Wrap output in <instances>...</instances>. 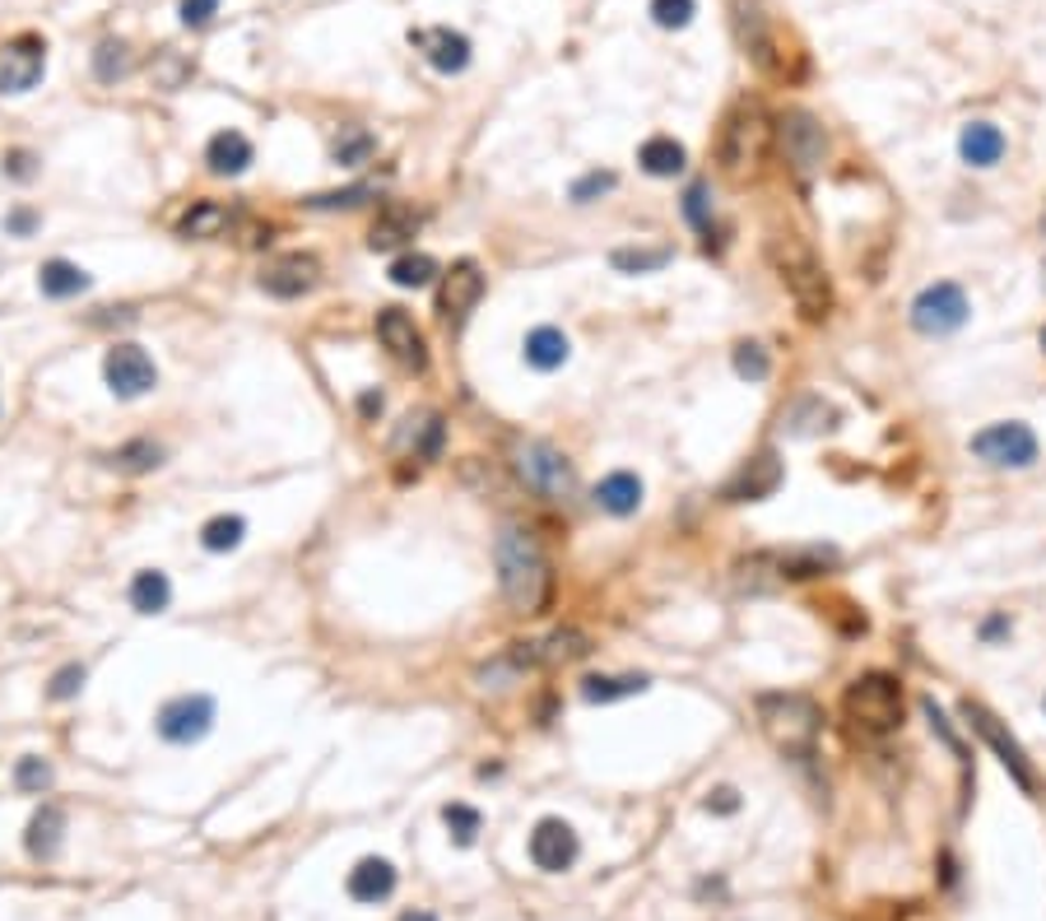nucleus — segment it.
Instances as JSON below:
<instances>
[{"mask_svg": "<svg viewBox=\"0 0 1046 921\" xmlns=\"http://www.w3.org/2000/svg\"><path fill=\"white\" fill-rule=\"evenodd\" d=\"M493 559H498V586L511 615H544L549 596H554V577H549V559L530 526L507 521L498 540H493Z\"/></svg>", "mask_w": 1046, "mask_h": 921, "instance_id": "1", "label": "nucleus"}, {"mask_svg": "<svg viewBox=\"0 0 1046 921\" xmlns=\"http://www.w3.org/2000/svg\"><path fill=\"white\" fill-rule=\"evenodd\" d=\"M767 261H773L781 289L791 293V303L800 307L805 322H828L833 312V280H828L823 261L814 257V247L796 233H773L767 238Z\"/></svg>", "mask_w": 1046, "mask_h": 921, "instance_id": "2", "label": "nucleus"}, {"mask_svg": "<svg viewBox=\"0 0 1046 921\" xmlns=\"http://www.w3.org/2000/svg\"><path fill=\"white\" fill-rule=\"evenodd\" d=\"M758 727L773 740V750L786 759H814L823 731V708L809 694H758Z\"/></svg>", "mask_w": 1046, "mask_h": 921, "instance_id": "3", "label": "nucleus"}, {"mask_svg": "<svg viewBox=\"0 0 1046 921\" xmlns=\"http://www.w3.org/2000/svg\"><path fill=\"white\" fill-rule=\"evenodd\" d=\"M767 141H773V122H767V112L758 103H740L726 112V122L717 131V159L730 178H749L763 154H767Z\"/></svg>", "mask_w": 1046, "mask_h": 921, "instance_id": "4", "label": "nucleus"}, {"mask_svg": "<svg viewBox=\"0 0 1046 921\" xmlns=\"http://www.w3.org/2000/svg\"><path fill=\"white\" fill-rule=\"evenodd\" d=\"M842 712L865 735H888L902 727V684L893 675H856L842 694Z\"/></svg>", "mask_w": 1046, "mask_h": 921, "instance_id": "5", "label": "nucleus"}, {"mask_svg": "<svg viewBox=\"0 0 1046 921\" xmlns=\"http://www.w3.org/2000/svg\"><path fill=\"white\" fill-rule=\"evenodd\" d=\"M511 465H517V475L530 494H540L549 503H563V498H572V488H577V470H572V461L554 442H540V438L517 442Z\"/></svg>", "mask_w": 1046, "mask_h": 921, "instance_id": "6", "label": "nucleus"}, {"mask_svg": "<svg viewBox=\"0 0 1046 921\" xmlns=\"http://www.w3.org/2000/svg\"><path fill=\"white\" fill-rule=\"evenodd\" d=\"M963 717H967V727H972V731L996 750V759L1004 763V768H1010V777L1033 796V791H1037V773H1033L1028 754H1023V744L1000 727V717H996L991 708H981V703H972V698H963Z\"/></svg>", "mask_w": 1046, "mask_h": 921, "instance_id": "7", "label": "nucleus"}, {"mask_svg": "<svg viewBox=\"0 0 1046 921\" xmlns=\"http://www.w3.org/2000/svg\"><path fill=\"white\" fill-rule=\"evenodd\" d=\"M972 452L986 461V465H1000V470H1028L1037 461V434L1028 424L1019 419H1004V424H991L981 428L972 438Z\"/></svg>", "mask_w": 1046, "mask_h": 921, "instance_id": "8", "label": "nucleus"}, {"mask_svg": "<svg viewBox=\"0 0 1046 921\" xmlns=\"http://www.w3.org/2000/svg\"><path fill=\"white\" fill-rule=\"evenodd\" d=\"M103 378L116 401H140L159 386V368H154V359L140 345H112L103 359Z\"/></svg>", "mask_w": 1046, "mask_h": 921, "instance_id": "9", "label": "nucleus"}, {"mask_svg": "<svg viewBox=\"0 0 1046 921\" xmlns=\"http://www.w3.org/2000/svg\"><path fill=\"white\" fill-rule=\"evenodd\" d=\"M963 322H967V293L954 280H940V284L916 293L912 326L921 330V336H954Z\"/></svg>", "mask_w": 1046, "mask_h": 921, "instance_id": "10", "label": "nucleus"}, {"mask_svg": "<svg viewBox=\"0 0 1046 921\" xmlns=\"http://www.w3.org/2000/svg\"><path fill=\"white\" fill-rule=\"evenodd\" d=\"M214 727V698L210 694H177L159 708V735L168 744H195Z\"/></svg>", "mask_w": 1046, "mask_h": 921, "instance_id": "11", "label": "nucleus"}, {"mask_svg": "<svg viewBox=\"0 0 1046 921\" xmlns=\"http://www.w3.org/2000/svg\"><path fill=\"white\" fill-rule=\"evenodd\" d=\"M47 70V43L37 33H19L0 52V93H29Z\"/></svg>", "mask_w": 1046, "mask_h": 921, "instance_id": "12", "label": "nucleus"}, {"mask_svg": "<svg viewBox=\"0 0 1046 921\" xmlns=\"http://www.w3.org/2000/svg\"><path fill=\"white\" fill-rule=\"evenodd\" d=\"M317 284H322V261L312 251H284V257L261 266V289L270 299H303Z\"/></svg>", "mask_w": 1046, "mask_h": 921, "instance_id": "13", "label": "nucleus"}, {"mask_svg": "<svg viewBox=\"0 0 1046 921\" xmlns=\"http://www.w3.org/2000/svg\"><path fill=\"white\" fill-rule=\"evenodd\" d=\"M378 340L391 359L409 372H424L428 368V345H424V330L414 326V317L405 307H382L378 312Z\"/></svg>", "mask_w": 1046, "mask_h": 921, "instance_id": "14", "label": "nucleus"}, {"mask_svg": "<svg viewBox=\"0 0 1046 921\" xmlns=\"http://www.w3.org/2000/svg\"><path fill=\"white\" fill-rule=\"evenodd\" d=\"M577 852H582V842L567 819H540L536 833H530V861H536V871H544V875H563L572 861H577Z\"/></svg>", "mask_w": 1046, "mask_h": 921, "instance_id": "15", "label": "nucleus"}, {"mask_svg": "<svg viewBox=\"0 0 1046 921\" xmlns=\"http://www.w3.org/2000/svg\"><path fill=\"white\" fill-rule=\"evenodd\" d=\"M484 299V270L475 261H457L442 276V289H438V312H442V322L447 326H461L470 312H475V303Z\"/></svg>", "mask_w": 1046, "mask_h": 921, "instance_id": "16", "label": "nucleus"}, {"mask_svg": "<svg viewBox=\"0 0 1046 921\" xmlns=\"http://www.w3.org/2000/svg\"><path fill=\"white\" fill-rule=\"evenodd\" d=\"M777 484H781V461H777V452H758V457H749V461L735 470V475L726 480L721 498H726V503H763V498L777 494Z\"/></svg>", "mask_w": 1046, "mask_h": 921, "instance_id": "17", "label": "nucleus"}, {"mask_svg": "<svg viewBox=\"0 0 1046 921\" xmlns=\"http://www.w3.org/2000/svg\"><path fill=\"white\" fill-rule=\"evenodd\" d=\"M414 52H424V61L442 75H461L470 66V37L457 29H409Z\"/></svg>", "mask_w": 1046, "mask_h": 921, "instance_id": "18", "label": "nucleus"}, {"mask_svg": "<svg viewBox=\"0 0 1046 921\" xmlns=\"http://www.w3.org/2000/svg\"><path fill=\"white\" fill-rule=\"evenodd\" d=\"M781 141H786V159L800 178H809L823 164V126L809 112H786L781 116Z\"/></svg>", "mask_w": 1046, "mask_h": 921, "instance_id": "19", "label": "nucleus"}, {"mask_svg": "<svg viewBox=\"0 0 1046 921\" xmlns=\"http://www.w3.org/2000/svg\"><path fill=\"white\" fill-rule=\"evenodd\" d=\"M419 228H424V214H419V210H409V205H382L378 220H372V228H368V247H372V251H396V247L409 243Z\"/></svg>", "mask_w": 1046, "mask_h": 921, "instance_id": "20", "label": "nucleus"}, {"mask_svg": "<svg viewBox=\"0 0 1046 921\" xmlns=\"http://www.w3.org/2000/svg\"><path fill=\"white\" fill-rule=\"evenodd\" d=\"M233 224H238V210L224 205V201H191L182 210V220H177V238H195V243H205V238H220V233H228Z\"/></svg>", "mask_w": 1046, "mask_h": 921, "instance_id": "21", "label": "nucleus"}, {"mask_svg": "<svg viewBox=\"0 0 1046 921\" xmlns=\"http://www.w3.org/2000/svg\"><path fill=\"white\" fill-rule=\"evenodd\" d=\"M396 889V866L386 856H363L359 866L349 871V898L353 903H382Z\"/></svg>", "mask_w": 1046, "mask_h": 921, "instance_id": "22", "label": "nucleus"}, {"mask_svg": "<svg viewBox=\"0 0 1046 921\" xmlns=\"http://www.w3.org/2000/svg\"><path fill=\"white\" fill-rule=\"evenodd\" d=\"M256 159V149L243 131H220V135H210V145H205V164L210 172H220V178H238V172H247Z\"/></svg>", "mask_w": 1046, "mask_h": 921, "instance_id": "23", "label": "nucleus"}, {"mask_svg": "<svg viewBox=\"0 0 1046 921\" xmlns=\"http://www.w3.org/2000/svg\"><path fill=\"white\" fill-rule=\"evenodd\" d=\"M767 563L777 568V577H781V582H809V577H823L828 568L837 563V550H823V544H805V550L767 554Z\"/></svg>", "mask_w": 1046, "mask_h": 921, "instance_id": "24", "label": "nucleus"}, {"mask_svg": "<svg viewBox=\"0 0 1046 921\" xmlns=\"http://www.w3.org/2000/svg\"><path fill=\"white\" fill-rule=\"evenodd\" d=\"M596 503L609 517H633L642 507V480L633 475V470H615V475H605L596 484Z\"/></svg>", "mask_w": 1046, "mask_h": 921, "instance_id": "25", "label": "nucleus"}, {"mask_svg": "<svg viewBox=\"0 0 1046 921\" xmlns=\"http://www.w3.org/2000/svg\"><path fill=\"white\" fill-rule=\"evenodd\" d=\"M958 149H963V164L996 168V164L1004 159V135H1000V126H991V122H967Z\"/></svg>", "mask_w": 1046, "mask_h": 921, "instance_id": "26", "label": "nucleus"}, {"mask_svg": "<svg viewBox=\"0 0 1046 921\" xmlns=\"http://www.w3.org/2000/svg\"><path fill=\"white\" fill-rule=\"evenodd\" d=\"M126 596H131V610H140V615H164V610H168V600H172V582H168V573H159V568H140V573L131 577Z\"/></svg>", "mask_w": 1046, "mask_h": 921, "instance_id": "27", "label": "nucleus"}, {"mask_svg": "<svg viewBox=\"0 0 1046 921\" xmlns=\"http://www.w3.org/2000/svg\"><path fill=\"white\" fill-rule=\"evenodd\" d=\"M442 415H409L405 428L396 434V447H405V452H414L419 461H432L442 452Z\"/></svg>", "mask_w": 1046, "mask_h": 921, "instance_id": "28", "label": "nucleus"}, {"mask_svg": "<svg viewBox=\"0 0 1046 921\" xmlns=\"http://www.w3.org/2000/svg\"><path fill=\"white\" fill-rule=\"evenodd\" d=\"M567 355H572V345H567V336H563L559 326H536V330L526 336V363L536 368V372H554V368H563Z\"/></svg>", "mask_w": 1046, "mask_h": 921, "instance_id": "29", "label": "nucleus"}, {"mask_svg": "<svg viewBox=\"0 0 1046 921\" xmlns=\"http://www.w3.org/2000/svg\"><path fill=\"white\" fill-rule=\"evenodd\" d=\"M61 833H66V815H61V806H43L33 819H29V856H37V861H52L56 852H61Z\"/></svg>", "mask_w": 1046, "mask_h": 921, "instance_id": "30", "label": "nucleus"}, {"mask_svg": "<svg viewBox=\"0 0 1046 921\" xmlns=\"http://www.w3.org/2000/svg\"><path fill=\"white\" fill-rule=\"evenodd\" d=\"M164 442H154V438H131V442H122L116 452H108L103 461L112 465V470H122V475H149V470H159L164 465Z\"/></svg>", "mask_w": 1046, "mask_h": 921, "instance_id": "31", "label": "nucleus"}, {"mask_svg": "<svg viewBox=\"0 0 1046 921\" xmlns=\"http://www.w3.org/2000/svg\"><path fill=\"white\" fill-rule=\"evenodd\" d=\"M37 289H43L47 299H75V293L89 289V270H80L66 257H52V261H43V270H37Z\"/></svg>", "mask_w": 1046, "mask_h": 921, "instance_id": "32", "label": "nucleus"}, {"mask_svg": "<svg viewBox=\"0 0 1046 921\" xmlns=\"http://www.w3.org/2000/svg\"><path fill=\"white\" fill-rule=\"evenodd\" d=\"M638 164H642V172H651V178H675V172H684L688 154H684V145L675 141V135H651V141L638 149Z\"/></svg>", "mask_w": 1046, "mask_h": 921, "instance_id": "33", "label": "nucleus"}, {"mask_svg": "<svg viewBox=\"0 0 1046 921\" xmlns=\"http://www.w3.org/2000/svg\"><path fill=\"white\" fill-rule=\"evenodd\" d=\"M646 675H591L582 679V698L586 703H619V698H633L646 689Z\"/></svg>", "mask_w": 1046, "mask_h": 921, "instance_id": "34", "label": "nucleus"}, {"mask_svg": "<svg viewBox=\"0 0 1046 921\" xmlns=\"http://www.w3.org/2000/svg\"><path fill=\"white\" fill-rule=\"evenodd\" d=\"M372 149H378V141L363 131V126H340V135L330 141V154H335V164H345V168H359L372 159Z\"/></svg>", "mask_w": 1046, "mask_h": 921, "instance_id": "35", "label": "nucleus"}, {"mask_svg": "<svg viewBox=\"0 0 1046 921\" xmlns=\"http://www.w3.org/2000/svg\"><path fill=\"white\" fill-rule=\"evenodd\" d=\"M93 75H98L103 85L131 75V47L122 43V37H103V43H98V52H93Z\"/></svg>", "mask_w": 1046, "mask_h": 921, "instance_id": "36", "label": "nucleus"}, {"mask_svg": "<svg viewBox=\"0 0 1046 921\" xmlns=\"http://www.w3.org/2000/svg\"><path fill=\"white\" fill-rule=\"evenodd\" d=\"M247 536V521L243 517H210L205 521V531H201V544L210 554H228V550H238Z\"/></svg>", "mask_w": 1046, "mask_h": 921, "instance_id": "37", "label": "nucleus"}, {"mask_svg": "<svg viewBox=\"0 0 1046 921\" xmlns=\"http://www.w3.org/2000/svg\"><path fill=\"white\" fill-rule=\"evenodd\" d=\"M432 276H438V261L424 257V251H409V257L391 261V284H401V289H424V284H432Z\"/></svg>", "mask_w": 1046, "mask_h": 921, "instance_id": "38", "label": "nucleus"}, {"mask_svg": "<svg viewBox=\"0 0 1046 921\" xmlns=\"http://www.w3.org/2000/svg\"><path fill=\"white\" fill-rule=\"evenodd\" d=\"M586 652H591V642H586V633H577V629H559L554 638L540 642V661H544V665H567V661H577V656H586Z\"/></svg>", "mask_w": 1046, "mask_h": 921, "instance_id": "39", "label": "nucleus"}, {"mask_svg": "<svg viewBox=\"0 0 1046 921\" xmlns=\"http://www.w3.org/2000/svg\"><path fill=\"white\" fill-rule=\"evenodd\" d=\"M609 261H615V270H623V276H646V270H661L670 261V247H619V251H609Z\"/></svg>", "mask_w": 1046, "mask_h": 921, "instance_id": "40", "label": "nucleus"}, {"mask_svg": "<svg viewBox=\"0 0 1046 921\" xmlns=\"http://www.w3.org/2000/svg\"><path fill=\"white\" fill-rule=\"evenodd\" d=\"M730 363H735V372L744 382H767V378H773V359H767V349L754 345V340H740L735 355H730Z\"/></svg>", "mask_w": 1046, "mask_h": 921, "instance_id": "41", "label": "nucleus"}, {"mask_svg": "<svg viewBox=\"0 0 1046 921\" xmlns=\"http://www.w3.org/2000/svg\"><path fill=\"white\" fill-rule=\"evenodd\" d=\"M442 824L451 829V838L461 842V847H470V842L480 838V810H470V806H461V800H451V806H442Z\"/></svg>", "mask_w": 1046, "mask_h": 921, "instance_id": "42", "label": "nucleus"}, {"mask_svg": "<svg viewBox=\"0 0 1046 921\" xmlns=\"http://www.w3.org/2000/svg\"><path fill=\"white\" fill-rule=\"evenodd\" d=\"M14 787L19 791H47L52 787V763L37 759V754H24L14 768Z\"/></svg>", "mask_w": 1046, "mask_h": 921, "instance_id": "43", "label": "nucleus"}, {"mask_svg": "<svg viewBox=\"0 0 1046 921\" xmlns=\"http://www.w3.org/2000/svg\"><path fill=\"white\" fill-rule=\"evenodd\" d=\"M694 14H698L694 0H651V19H656L661 29H688Z\"/></svg>", "mask_w": 1046, "mask_h": 921, "instance_id": "44", "label": "nucleus"}, {"mask_svg": "<svg viewBox=\"0 0 1046 921\" xmlns=\"http://www.w3.org/2000/svg\"><path fill=\"white\" fill-rule=\"evenodd\" d=\"M85 679H89V671H85L80 661H70V665H61V671L52 675V684H47V698H52V703H66V698H75V694L85 689Z\"/></svg>", "mask_w": 1046, "mask_h": 921, "instance_id": "45", "label": "nucleus"}, {"mask_svg": "<svg viewBox=\"0 0 1046 921\" xmlns=\"http://www.w3.org/2000/svg\"><path fill=\"white\" fill-rule=\"evenodd\" d=\"M372 195V187H345V191H322V195H307V210H353V205H363Z\"/></svg>", "mask_w": 1046, "mask_h": 921, "instance_id": "46", "label": "nucleus"}, {"mask_svg": "<svg viewBox=\"0 0 1046 921\" xmlns=\"http://www.w3.org/2000/svg\"><path fill=\"white\" fill-rule=\"evenodd\" d=\"M684 214H688V224L702 228V233H712V201H707V187L694 182L684 191Z\"/></svg>", "mask_w": 1046, "mask_h": 921, "instance_id": "47", "label": "nucleus"}, {"mask_svg": "<svg viewBox=\"0 0 1046 921\" xmlns=\"http://www.w3.org/2000/svg\"><path fill=\"white\" fill-rule=\"evenodd\" d=\"M149 70H154V80H159L164 89H177L191 75V61H182V56H172V52H159L149 61Z\"/></svg>", "mask_w": 1046, "mask_h": 921, "instance_id": "48", "label": "nucleus"}, {"mask_svg": "<svg viewBox=\"0 0 1046 921\" xmlns=\"http://www.w3.org/2000/svg\"><path fill=\"white\" fill-rule=\"evenodd\" d=\"M0 168H5V178H14V182H33L37 178V154L33 149H10L5 159H0Z\"/></svg>", "mask_w": 1046, "mask_h": 921, "instance_id": "49", "label": "nucleus"}, {"mask_svg": "<svg viewBox=\"0 0 1046 921\" xmlns=\"http://www.w3.org/2000/svg\"><path fill=\"white\" fill-rule=\"evenodd\" d=\"M615 172H586V178L577 182V187H572V201H577V205H586L591 201V195H605V191H615Z\"/></svg>", "mask_w": 1046, "mask_h": 921, "instance_id": "50", "label": "nucleus"}, {"mask_svg": "<svg viewBox=\"0 0 1046 921\" xmlns=\"http://www.w3.org/2000/svg\"><path fill=\"white\" fill-rule=\"evenodd\" d=\"M214 14H220V0H182V24L187 29H205Z\"/></svg>", "mask_w": 1046, "mask_h": 921, "instance_id": "51", "label": "nucleus"}, {"mask_svg": "<svg viewBox=\"0 0 1046 921\" xmlns=\"http://www.w3.org/2000/svg\"><path fill=\"white\" fill-rule=\"evenodd\" d=\"M33 228H37V214H33V210H24V205H19V210H10V214H5V233H14V238H29Z\"/></svg>", "mask_w": 1046, "mask_h": 921, "instance_id": "52", "label": "nucleus"}, {"mask_svg": "<svg viewBox=\"0 0 1046 921\" xmlns=\"http://www.w3.org/2000/svg\"><path fill=\"white\" fill-rule=\"evenodd\" d=\"M707 810H712V815H735V810H740L735 787H717L712 796H707Z\"/></svg>", "mask_w": 1046, "mask_h": 921, "instance_id": "53", "label": "nucleus"}, {"mask_svg": "<svg viewBox=\"0 0 1046 921\" xmlns=\"http://www.w3.org/2000/svg\"><path fill=\"white\" fill-rule=\"evenodd\" d=\"M382 405H386V401H382V391H363V396H359V409H363L368 419H372V415H382Z\"/></svg>", "mask_w": 1046, "mask_h": 921, "instance_id": "54", "label": "nucleus"}, {"mask_svg": "<svg viewBox=\"0 0 1046 921\" xmlns=\"http://www.w3.org/2000/svg\"><path fill=\"white\" fill-rule=\"evenodd\" d=\"M1000 633H1010V619H1004V615H991L981 624V638H1000Z\"/></svg>", "mask_w": 1046, "mask_h": 921, "instance_id": "55", "label": "nucleus"}, {"mask_svg": "<svg viewBox=\"0 0 1046 921\" xmlns=\"http://www.w3.org/2000/svg\"><path fill=\"white\" fill-rule=\"evenodd\" d=\"M401 921H438V917H432V912H428V908H414V912H405V917H401Z\"/></svg>", "mask_w": 1046, "mask_h": 921, "instance_id": "56", "label": "nucleus"}, {"mask_svg": "<svg viewBox=\"0 0 1046 921\" xmlns=\"http://www.w3.org/2000/svg\"><path fill=\"white\" fill-rule=\"evenodd\" d=\"M1042 349H1046V330H1042Z\"/></svg>", "mask_w": 1046, "mask_h": 921, "instance_id": "57", "label": "nucleus"}, {"mask_svg": "<svg viewBox=\"0 0 1046 921\" xmlns=\"http://www.w3.org/2000/svg\"><path fill=\"white\" fill-rule=\"evenodd\" d=\"M1042 228H1046V214H1042Z\"/></svg>", "mask_w": 1046, "mask_h": 921, "instance_id": "58", "label": "nucleus"}, {"mask_svg": "<svg viewBox=\"0 0 1046 921\" xmlns=\"http://www.w3.org/2000/svg\"><path fill=\"white\" fill-rule=\"evenodd\" d=\"M1042 270H1046V266H1042Z\"/></svg>", "mask_w": 1046, "mask_h": 921, "instance_id": "59", "label": "nucleus"}]
</instances>
